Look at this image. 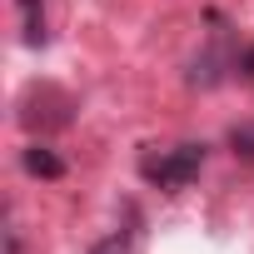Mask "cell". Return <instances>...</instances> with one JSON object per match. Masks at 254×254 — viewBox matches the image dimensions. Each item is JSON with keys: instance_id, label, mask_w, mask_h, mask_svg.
<instances>
[{"instance_id": "1", "label": "cell", "mask_w": 254, "mask_h": 254, "mask_svg": "<svg viewBox=\"0 0 254 254\" xmlns=\"http://www.w3.org/2000/svg\"><path fill=\"white\" fill-rule=\"evenodd\" d=\"M199 170H204V145H194V140H185V145H175V150H165V155H155V150L140 155V175H145L155 190H165V194L190 190V185L199 180Z\"/></svg>"}, {"instance_id": "2", "label": "cell", "mask_w": 254, "mask_h": 254, "mask_svg": "<svg viewBox=\"0 0 254 254\" xmlns=\"http://www.w3.org/2000/svg\"><path fill=\"white\" fill-rule=\"evenodd\" d=\"M20 165H25V175H35V180H65V160L50 150V145H25L20 150Z\"/></svg>"}, {"instance_id": "3", "label": "cell", "mask_w": 254, "mask_h": 254, "mask_svg": "<svg viewBox=\"0 0 254 254\" xmlns=\"http://www.w3.org/2000/svg\"><path fill=\"white\" fill-rule=\"evenodd\" d=\"M229 150L254 165V120H244V125H234V130H229Z\"/></svg>"}, {"instance_id": "4", "label": "cell", "mask_w": 254, "mask_h": 254, "mask_svg": "<svg viewBox=\"0 0 254 254\" xmlns=\"http://www.w3.org/2000/svg\"><path fill=\"white\" fill-rule=\"evenodd\" d=\"M90 254H130V234L115 229V234H105L100 244H90Z\"/></svg>"}, {"instance_id": "5", "label": "cell", "mask_w": 254, "mask_h": 254, "mask_svg": "<svg viewBox=\"0 0 254 254\" xmlns=\"http://www.w3.org/2000/svg\"><path fill=\"white\" fill-rule=\"evenodd\" d=\"M234 75H239L244 85H254V45H244V50L234 55Z\"/></svg>"}, {"instance_id": "6", "label": "cell", "mask_w": 254, "mask_h": 254, "mask_svg": "<svg viewBox=\"0 0 254 254\" xmlns=\"http://www.w3.org/2000/svg\"><path fill=\"white\" fill-rule=\"evenodd\" d=\"M15 5H20V10H25V15H35V10H40V5H45V0H15Z\"/></svg>"}]
</instances>
